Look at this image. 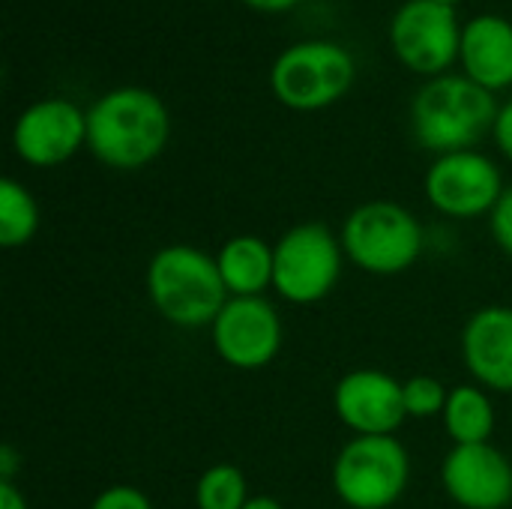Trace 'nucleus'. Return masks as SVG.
I'll return each instance as SVG.
<instances>
[{"label":"nucleus","mask_w":512,"mask_h":509,"mask_svg":"<svg viewBox=\"0 0 512 509\" xmlns=\"http://www.w3.org/2000/svg\"><path fill=\"white\" fill-rule=\"evenodd\" d=\"M168 135V108L144 87L111 90L87 111V147L102 165L117 171L150 165L165 150Z\"/></svg>","instance_id":"obj_1"},{"label":"nucleus","mask_w":512,"mask_h":509,"mask_svg":"<svg viewBox=\"0 0 512 509\" xmlns=\"http://www.w3.org/2000/svg\"><path fill=\"white\" fill-rule=\"evenodd\" d=\"M144 288L159 318L183 330L213 327L228 303L216 258L192 243H168L153 252L144 270Z\"/></svg>","instance_id":"obj_2"},{"label":"nucleus","mask_w":512,"mask_h":509,"mask_svg":"<svg viewBox=\"0 0 512 509\" xmlns=\"http://www.w3.org/2000/svg\"><path fill=\"white\" fill-rule=\"evenodd\" d=\"M495 96L468 75H438L411 102V129L420 147L447 156L474 150L498 120Z\"/></svg>","instance_id":"obj_3"},{"label":"nucleus","mask_w":512,"mask_h":509,"mask_svg":"<svg viewBox=\"0 0 512 509\" xmlns=\"http://www.w3.org/2000/svg\"><path fill=\"white\" fill-rule=\"evenodd\" d=\"M345 258L369 276L408 273L426 246L420 219L396 201H366L348 213L339 231Z\"/></svg>","instance_id":"obj_4"},{"label":"nucleus","mask_w":512,"mask_h":509,"mask_svg":"<svg viewBox=\"0 0 512 509\" xmlns=\"http://www.w3.org/2000/svg\"><path fill=\"white\" fill-rule=\"evenodd\" d=\"M411 486V456L396 435H354L333 459V492L348 509H390Z\"/></svg>","instance_id":"obj_5"},{"label":"nucleus","mask_w":512,"mask_h":509,"mask_svg":"<svg viewBox=\"0 0 512 509\" xmlns=\"http://www.w3.org/2000/svg\"><path fill=\"white\" fill-rule=\"evenodd\" d=\"M345 261L339 234L300 222L273 243V291L291 306H315L336 291Z\"/></svg>","instance_id":"obj_6"},{"label":"nucleus","mask_w":512,"mask_h":509,"mask_svg":"<svg viewBox=\"0 0 512 509\" xmlns=\"http://www.w3.org/2000/svg\"><path fill=\"white\" fill-rule=\"evenodd\" d=\"M270 84L282 105L318 111L348 93L354 84V57L336 42H300L279 54Z\"/></svg>","instance_id":"obj_7"},{"label":"nucleus","mask_w":512,"mask_h":509,"mask_svg":"<svg viewBox=\"0 0 512 509\" xmlns=\"http://www.w3.org/2000/svg\"><path fill=\"white\" fill-rule=\"evenodd\" d=\"M219 360L240 372L267 369L285 342L282 315L267 297H228L210 327Z\"/></svg>","instance_id":"obj_8"},{"label":"nucleus","mask_w":512,"mask_h":509,"mask_svg":"<svg viewBox=\"0 0 512 509\" xmlns=\"http://www.w3.org/2000/svg\"><path fill=\"white\" fill-rule=\"evenodd\" d=\"M429 204L447 219L492 216L504 195L501 168L477 150H459L438 156L423 180Z\"/></svg>","instance_id":"obj_9"},{"label":"nucleus","mask_w":512,"mask_h":509,"mask_svg":"<svg viewBox=\"0 0 512 509\" xmlns=\"http://www.w3.org/2000/svg\"><path fill=\"white\" fill-rule=\"evenodd\" d=\"M399 60L423 75H441L462 51V30L453 6L435 0H408L390 27Z\"/></svg>","instance_id":"obj_10"},{"label":"nucleus","mask_w":512,"mask_h":509,"mask_svg":"<svg viewBox=\"0 0 512 509\" xmlns=\"http://www.w3.org/2000/svg\"><path fill=\"white\" fill-rule=\"evenodd\" d=\"M333 411L354 435H396L405 414L402 381L384 369H354L333 387Z\"/></svg>","instance_id":"obj_11"},{"label":"nucleus","mask_w":512,"mask_h":509,"mask_svg":"<svg viewBox=\"0 0 512 509\" xmlns=\"http://www.w3.org/2000/svg\"><path fill=\"white\" fill-rule=\"evenodd\" d=\"M87 144V114L69 99H42L30 105L15 129L12 147L33 168H54Z\"/></svg>","instance_id":"obj_12"},{"label":"nucleus","mask_w":512,"mask_h":509,"mask_svg":"<svg viewBox=\"0 0 512 509\" xmlns=\"http://www.w3.org/2000/svg\"><path fill=\"white\" fill-rule=\"evenodd\" d=\"M441 486L462 509H507L512 504V462L495 444L453 447L441 462Z\"/></svg>","instance_id":"obj_13"},{"label":"nucleus","mask_w":512,"mask_h":509,"mask_svg":"<svg viewBox=\"0 0 512 509\" xmlns=\"http://www.w3.org/2000/svg\"><path fill=\"white\" fill-rule=\"evenodd\" d=\"M462 360L471 378L492 393H512V306H483L462 330Z\"/></svg>","instance_id":"obj_14"},{"label":"nucleus","mask_w":512,"mask_h":509,"mask_svg":"<svg viewBox=\"0 0 512 509\" xmlns=\"http://www.w3.org/2000/svg\"><path fill=\"white\" fill-rule=\"evenodd\" d=\"M471 81L489 93L512 84V24L501 15H480L462 30L459 51Z\"/></svg>","instance_id":"obj_15"},{"label":"nucleus","mask_w":512,"mask_h":509,"mask_svg":"<svg viewBox=\"0 0 512 509\" xmlns=\"http://www.w3.org/2000/svg\"><path fill=\"white\" fill-rule=\"evenodd\" d=\"M228 297H264L273 288V246L258 234H237L216 252Z\"/></svg>","instance_id":"obj_16"},{"label":"nucleus","mask_w":512,"mask_h":509,"mask_svg":"<svg viewBox=\"0 0 512 509\" xmlns=\"http://www.w3.org/2000/svg\"><path fill=\"white\" fill-rule=\"evenodd\" d=\"M444 432L453 441V447L468 444H492L495 435V405L489 399V390L480 384H459L450 390L444 414H441Z\"/></svg>","instance_id":"obj_17"},{"label":"nucleus","mask_w":512,"mask_h":509,"mask_svg":"<svg viewBox=\"0 0 512 509\" xmlns=\"http://www.w3.org/2000/svg\"><path fill=\"white\" fill-rule=\"evenodd\" d=\"M39 231V204L18 180L0 183V246L21 249Z\"/></svg>","instance_id":"obj_18"},{"label":"nucleus","mask_w":512,"mask_h":509,"mask_svg":"<svg viewBox=\"0 0 512 509\" xmlns=\"http://www.w3.org/2000/svg\"><path fill=\"white\" fill-rule=\"evenodd\" d=\"M249 498L252 495H249L246 474L231 462L210 465L195 483V507L198 509H243Z\"/></svg>","instance_id":"obj_19"},{"label":"nucleus","mask_w":512,"mask_h":509,"mask_svg":"<svg viewBox=\"0 0 512 509\" xmlns=\"http://www.w3.org/2000/svg\"><path fill=\"white\" fill-rule=\"evenodd\" d=\"M402 396H405L408 420H432V417L444 414L450 390L432 375H414V378L402 381Z\"/></svg>","instance_id":"obj_20"},{"label":"nucleus","mask_w":512,"mask_h":509,"mask_svg":"<svg viewBox=\"0 0 512 509\" xmlns=\"http://www.w3.org/2000/svg\"><path fill=\"white\" fill-rule=\"evenodd\" d=\"M90 509H153L150 498L138 489V486H129V483H117V486H108L102 489Z\"/></svg>","instance_id":"obj_21"},{"label":"nucleus","mask_w":512,"mask_h":509,"mask_svg":"<svg viewBox=\"0 0 512 509\" xmlns=\"http://www.w3.org/2000/svg\"><path fill=\"white\" fill-rule=\"evenodd\" d=\"M489 234H492L495 246L512 258V186L504 189L501 201L495 204V210L489 216Z\"/></svg>","instance_id":"obj_22"},{"label":"nucleus","mask_w":512,"mask_h":509,"mask_svg":"<svg viewBox=\"0 0 512 509\" xmlns=\"http://www.w3.org/2000/svg\"><path fill=\"white\" fill-rule=\"evenodd\" d=\"M492 135H495V141H498V147H501V153L512 159V99L498 111V120H495V129H492Z\"/></svg>","instance_id":"obj_23"},{"label":"nucleus","mask_w":512,"mask_h":509,"mask_svg":"<svg viewBox=\"0 0 512 509\" xmlns=\"http://www.w3.org/2000/svg\"><path fill=\"white\" fill-rule=\"evenodd\" d=\"M0 509H30L24 492L15 483H0Z\"/></svg>","instance_id":"obj_24"},{"label":"nucleus","mask_w":512,"mask_h":509,"mask_svg":"<svg viewBox=\"0 0 512 509\" xmlns=\"http://www.w3.org/2000/svg\"><path fill=\"white\" fill-rule=\"evenodd\" d=\"M15 471H18V453L6 444L0 447V483H15Z\"/></svg>","instance_id":"obj_25"},{"label":"nucleus","mask_w":512,"mask_h":509,"mask_svg":"<svg viewBox=\"0 0 512 509\" xmlns=\"http://www.w3.org/2000/svg\"><path fill=\"white\" fill-rule=\"evenodd\" d=\"M243 3H249L255 9H264V12H282V9H291L300 0H243Z\"/></svg>","instance_id":"obj_26"},{"label":"nucleus","mask_w":512,"mask_h":509,"mask_svg":"<svg viewBox=\"0 0 512 509\" xmlns=\"http://www.w3.org/2000/svg\"><path fill=\"white\" fill-rule=\"evenodd\" d=\"M243 509H285V507H282V501H276V498H270V495H252Z\"/></svg>","instance_id":"obj_27"},{"label":"nucleus","mask_w":512,"mask_h":509,"mask_svg":"<svg viewBox=\"0 0 512 509\" xmlns=\"http://www.w3.org/2000/svg\"><path fill=\"white\" fill-rule=\"evenodd\" d=\"M435 3H444V6H453V3H459V0H435Z\"/></svg>","instance_id":"obj_28"}]
</instances>
